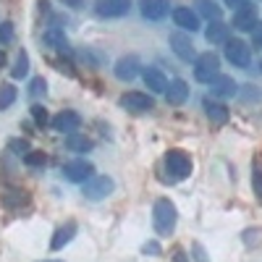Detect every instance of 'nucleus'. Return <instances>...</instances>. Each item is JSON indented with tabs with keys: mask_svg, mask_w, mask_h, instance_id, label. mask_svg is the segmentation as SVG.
I'll use <instances>...</instances> for the list:
<instances>
[{
	"mask_svg": "<svg viewBox=\"0 0 262 262\" xmlns=\"http://www.w3.org/2000/svg\"><path fill=\"white\" fill-rule=\"evenodd\" d=\"M176 223H179L176 205H173L168 196H160V200L152 205V226H155L158 236H170L176 231Z\"/></svg>",
	"mask_w": 262,
	"mask_h": 262,
	"instance_id": "f257e3e1",
	"label": "nucleus"
},
{
	"mask_svg": "<svg viewBox=\"0 0 262 262\" xmlns=\"http://www.w3.org/2000/svg\"><path fill=\"white\" fill-rule=\"evenodd\" d=\"M113 191H116V181L111 176H92L90 181L81 184V194H84V200H90V202L107 200Z\"/></svg>",
	"mask_w": 262,
	"mask_h": 262,
	"instance_id": "f03ea898",
	"label": "nucleus"
},
{
	"mask_svg": "<svg viewBox=\"0 0 262 262\" xmlns=\"http://www.w3.org/2000/svg\"><path fill=\"white\" fill-rule=\"evenodd\" d=\"M217 74H221V58L215 53H202L194 58V79L202 81V84H210Z\"/></svg>",
	"mask_w": 262,
	"mask_h": 262,
	"instance_id": "7ed1b4c3",
	"label": "nucleus"
},
{
	"mask_svg": "<svg viewBox=\"0 0 262 262\" xmlns=\"http://www.w3.org/2000/svg\"><path fill=\"white\" fill-rule=\"evenodd\" d=\"M63 179L66 181H71V184H84V181H90L95 176V165L90 160H84V158H76V160H69L63 165Z\"/></svg>",
	"mask_w": 262,
	"mask_h": 262,
	"instance_id": "20e7f679",
	"label": "nucleus"
},
{
	"mask_svg": "<svg viewBox=\"0 0 262 262\" xmlns=\"http://www.w3.org/2000/svg\"><path fill=\"white\" fill-rule=\"evenodd\" d=\"M165 170L170 173L173 179H186L191 173V158L186 155L184 149H168L165 152Z\"/></svg>",
	"mask_w": 262,
	"mask_h": 262,
	"instance_id": "39448f33",
	"label": "nucleus"
},
{
	"mask_svg": "<svg viewBox=\"0 0 262 262\" xmlns=\"http://www.w3.org/2000/svg\"><path fill=\"white\" fill-rule=\"evenodd\" d=\"M226 45V60L231 63V66H236V69H247V66L252 63V50H249V45L244 39H226L223 42Z\"/></svg>",
	"mask_w": 262,
	"mask_h": 262,
	"instance_id": "423d86ee",
	"label": "nucleus"
},
{
	"mask_svg": "<svg viewBox=\"0 0 262 262\" xmlns=\"http://www.w3.org/2000/svg\"><path fill=\"white\" fill-rule=\"evenodd\" d=\"M118 105L123 107V111H128V113H149L152 107H155L152 97L144 95V92H126V95L118 97Z\"/></svg>",
	"mask_w": 262,
	"mask_h": 262,
	"instance_id": "0eeeda50",
	"label": "nucleus"
},
{
	"mask_svg": "<svg viewBox=\"0 0 262 262\" xmlns=\"http://www.w3.org/2000/svg\"><path fill=\"white\" fill-rule=\"evenodd\" d=\"M170 50L176 53V58H181L186 63L196 58V50H194V42H191L189 32H173L170 34Z\"/></svg>",
	"mask_w": 262,
	"mask_h": 262,
	"instance_id": "6e6552de",
	"label": "nucleus"
},
{
	"mask_svg": "<svg viewBox=\"0 0 262 262\" xmlns=\"http://www.w3.org/2000/svg\"><path fill=\"white\" fill-rule=\"evenodd\" d=\"M116 79L121 81H131V79H137L142 74V63L137 55H126V58H118L116 60V69H113Z\"/></svg>",
	"mask_w": 262,
	"mask_h": 262,
	"instance_id": "1a4fd4ad",
	"label": "nucleus"
},
{
	"mask_svg": "<svg viewBox=\"0 0 262 262\" xmlns=\"http://www.w3.org/2000/svg\"><path fill=\"white\" fill-rule=\"evenodd\" d=\"M257 21H259L257 6H249V3H244L242 8H236V13H233V27L238 32H252L257 27Z\"/></svg>",
	"mask_w": 262,
	"mask_h": 262,
	"instance_id": "9d476101",
	"label": "nucleus"
},
{
	"mask_svg": "<svg viewBox=\"0 0 262 262\" xmlns=\"http://www.w3.org/2000/svg\"><path fill=\"white\" fill-rule=\"evenodd\" d=\"M50 126L55 131H60V134H74V131L81 126V116L76 111H60L58 116L50 118Z\"/></svg>",
	"mask_w": 262,
	"mask_h": 262,
	"instance_id": "9b49d317",
	"label": "nucleus"
},
{
	"mask_svg": "<svg viewBox=\"0 0 262 262\" xmlns=\"http://www.w3.org/2000/svg\"><path fill=\"white\" fill-rule=\"evenodd\" d=\"M128 8H131L128 0H97L95 13L102 18H121L128 13Z\"/></svg>",
	"mask_w": 262,
	"mask_h": 262,
	"instance_id": "f8f14e48",
	"label": "nucleus"
},
{
	"mask_svg": "<svg viewBox=\"0 0 262 262\" xmlns=\"http://www.w3.org/2000/svg\"><path fill=\"white\" fill-rule=\"evenodd\" d=\"M210 95L212 97H236L238 95V84L231 79V76H223V74H217L212 81H210Z\"/></svg>",
	"mask_w": 262,
	"mask_h": 262,
	"instance_id": "ddd939ff",
	"label": "nucleus"
},
{
	"mask_svg": "<svg viewBox=\"0 0 262 262\" xmlns=\"http://www.w3.org/2000/svg\"><path fill=\"white\" fill-rule=\"evenodd\" d=\"M168 8L170 3L168 0H139V11L147 21H160L168 16Z\"/></svg>",
	"mask_w": 262,
	"mask_h": 262,
	"instance_id": "4468645a",
	"label": "nucleus"
},
{
	"mask_svg": "<svg viewBox=\"0 0 262 262\" xmlns=\"http://www.w3.org/2000/svg\"><path fill=\"white\" fill-rule=\"evenodd\" d=\"M76 231H79L76 221H66V223L53 233V238H50V249H53V252H60L66 244H71V238L76 236Z\"/></svg>",
	"mask_w": 262,
	"mask_h": 262,
	"instance_id": "2eb2a0df",
	"label": "nucleus"
},
{
	"mask_svg": "<svg viewBox=\"0 0 262 262\" xmlns=\"http://www.w3.org/2000/svg\"><path fill=\"white\" fill-rule=\"evenodd\" d=\"M173 21H176V27H181V32H196L202 24H200V13L191 11V8H176L173 11Z\"/></svg>",
	"mask_w": 262,
	"mask_h": 262,
	"instance_id": "dca6fc26",
	"label": "nucleus"
},
{
	"mask_svg": "<svg viewBox=\"0 0 262 262\" xmlns=\"http://www.w3.org/2000/svg\"><path fill=\"white\" fill-rule=\"evenodd\" d=\"M142 79H144L147 90L155 92V95H160V92L168 90V79H165V74H163L160 69H152V66H147V69H142Z\"/></svg>",
	"mask_w": 262,
	"mask_h": 262,
	"instance_id": "f3484780",
	"label": "nucleus"
},
{
	"mask_svg": "<svg viewBox=\"0 0 262 262\" xmlns=\"http://www.w3.org/2000/svg\"><path fill=\"white\" fill-rule=\"evenodd\" d=\"M42 42H45L48 48L58 50V53H66V55H71V45H69V39H66L63 29H58V27H50V29H48L45 34H42Z\"/></svg>",
	"mask_w": 262,
	"mask_h": 262,
	"instance_id": "a211bd4d",
	"label": "nucleus"
},
{
	"mask_svg": "<svg viewBox=\"0 0 262 262\" xmlns=\"http://www.w3.org/2000/svg\"><path fill=\"white\" fill-rule=\"evenodd\" d=\"M165 100H168V105H184V102L189 100V84H186L184 79H173V81H168Z\"/></svg>",
	"mask_w": 262,
	"mask_h": 262,
	"instance_id": "6ab92c4d",
	"label": "nucleus"
},
{
	"mask_svg": "<svg viewBox=\"0 0 262 262\" xmlns=\"http://www.w3.org/2000/svg\"><path fill=\"white\" fill-rule=\"evenodd\" d=\"M66 149L69 152H76V155H86V152H92L95 149V139H90V137H84V134H66Z\"/></svg>",
	"mask_w": 262,
	"mask_h": 262,
	"instance_id": "aec40b11",
	"label": "nucleus"
},
{
	"mask_svg": "<svg viewBox=\"0 0 262 262\" xmlns=\"http://www.w3.org/2000/svg\"><path fill=\"white\" fill-rule=\"evenodd\" d=\"M205 113H207V118L212 121V123H226L228 121V116H231V111L223 105V102H215V100H210V97H205Z\"/></svg>",
	"mask_w": 262,
	"mask_h": 262,
	"instance_id": "412c9836",
	"label": "nucleus"
},
{
	"mask_svg": "<svg viewBox=\"0 0 262 262\" xmlns=\"http://www.w3.org/2000/svg\"><path fill=\"white\" fill-rule=\"evenodd\" d=\"M205 39L210 42V45H223V42L228 39V27L223 24V21H210L207 29H205Z\"/></svg>",
	"mask_w": 262,
	"mask_h": 262,
	"instance_id": "4be33fe9",
	"label": "nucleus"
},
{
	"mask_svg": "<svg viewBox=\"0 0 262 262\" xmlns=\"http://www.w3.org/2000/svg\"><path fill=\"white\" fill-rule=\"evenodd\" d=\"M0 200H3V205L8 210H18V207H27L29 205V194L24 189H8V191H3Z\"/></svg>",
	"mask_w": 262,
	"mask_h": 262,
	"instance_id": "5701e85b",
	"label": "nucleus"
},
{
	"mask_svg": "<svg viewBox=\"0 0 262 262\" xmlns=\"http://www.w3.org/2000/svg\"><path fill=\"white\" fill-rule=\"evenodd\" d=\"M196 13H202L207 21H221L223 8L215 3V0H196Z\"/></svg>",
	"mask_w": 262,
	"mask_h": 262,
	"instance_id": "b1692460",
	"label": "nucleus"
},
{
	"mask_svg": "<svg viewBox=\"0 0 262 262\" xmlns=\"http://www.w3.org/2000/svg\"><path fill=\"white\" fill-rule=\"evenodd\" d=\"M11 76L13 79H27L29 76V53L27 50H18V58L11 69Z\"/></svg>",
	"mask_w": 262,
	"mask_h": 262,
	"instance_id": "393cba45",
	"label": "nucleus"
},
{
	"mask_svg": "<svg viewBox=\"0 0 262 262\" xmlns=\"http://www.w3.org/2000/svg\"><path fill=\"white\" fill-rule=\"evenodd\" d=\"M76 55H79V60H84L86 66H92V69H97V66H102V63H105V55H102V53H97L95 48H81Z\"/></svg>",
	"mask_w": 262,
	"mask_h": 262,
	"instance_id": "a878e982",
	"label": "nucleus"
},
{
	"mask_svg": "<svg viewBox=\"0 0 262 262\" xmlns=\"http://www.w3.org/2000/svg\"><path fill=\"white\" fill-rule=\"evenodd\" d=\"M16 86L13 84H3L0 86V111H6V107H11L16 102Z\"/></svg>",
	"mask_w": 262,
	"mask_h": 262,
	"instance_id": "bb28decb",
	"label": "nucleus"
},
{
	"mask_svg": "<svg viewBox=\"0 0 262 262\" xmlns=\"http://www.w3.org/2000/svg\"><path fill=\"white\" fill-rule=\"evenodd\" d=\"M32 118L39 128H45L50 123V113H48V107L45 105H32Z\"/></svg>",
	"mask_w": 262,
	"mask_h": 262,
	"instance_id": "cd10ccee",
	"label": "nucleus"
},
{
	"mask_svg": "<svg viewBox=\"0 0 262 262\" xmlns=\"http://www.w3.org/2000/svg\"><path fill=\"white\" fill-rule=\"evenodd\" d=\"M24 163L29 165V168H45V163H48V155H45V152H27V155H24Z\"/></svg>",
	"mask_w": 262,
	"mask_h": 262,
	"instance_id": "c85d7f7f",
	"label": "nucleus"
},
{
	"mask_svg": "<svg viewBox=\"0 0 262 262\" xmlns=\"http://www.w3.org/2000/svg\"><path fill=\"white\" fill-rule=\"evenodd\" d=\"M13 39H16L13 24H11V21H3V24H0V45H11Z\"/></svg>",
	"mask_w": 262,
	"mask_h": 262,
	"instance_id": "c756f323",
	"label": "nucleus"
},
{
	"mask_svg": "<svg viewBox=\"0 0 262 262\" xmlns=\"http://www.w3.org/2000/svg\"><path fill=\"white\" fill-rule=\"evenodd\" d=\"M45 92H48V81L42 79V76H34L29 81V95L32 97H39V95H45Z\"/></svg>",
	"mask_w": 262,
	"mask_h": 262,
	"instance_id": "7c9ffc66",
	"label": "nucleus"
},
{
	"mask_svg": "<svg viewBox=\"0 0 262 262\" xmlns=\"http://www.w3.org/2000/svg\"><path fill=\"white\" fill-rule=\"evenodd\" d=\"M8 149L16 152V155H27V152H32V147H29L27 139H11L8 142Z\"/></svg>",
	"mask_w": 262,
	"mask_h": 262,
	"instance_id": "2f4dec72",
	"label": "nucleus"
},
{
	"mask_svg": "<svg viewBox=\"0 0 262 262\" xmlns=\"http://www.w3.org/2000/svg\"><path fill=\"white\" fill-rule=\"evenodd\" d=\"M252 189H254V194L262 200V168H254V170H252Z\"/></svg>",
	"mask_w": 262,
	"mask_h": 262,
	"instance_id": "473e14b6",
	"label": "nucleus"
},
{
	"mask_svg": "<svg viewBox=\"0 0 262 262\" xmlns=\"http://www.w3.org/2000/svg\"><path fill=\"white\" fill-rule=\"evenodd\" d=\"M252 45L262 50V21H257V27L252 29Z\"/></svg>",
	"mask_w": 262,
	"mask_h": 262,
	"instance_id": "72a5a7b5",
	"label": "nucleus"
},
{
	"mask_svg": "<svg viewBox=\"0 0 262 262\" xmlns=\"http://www.w3.org/2000/svg\"><path fill=\"white\" fill-rule=\"evenodd\" d=\"M53 66L60 71V74H66V76H74V69H71V63H66V60H53Z\"/></svg>",
	"mask_w": 262,
	"mask_h": 262,
	"instance_id": "f704fd0d",
	"label": "nucleus"
},
{
	"mask_svg": "<svg viewBox=\"0 0 262 262\" xmlns=\"http://www.w3.org/2000/svg\"><path fill=\"white\" fill-rule=\"evenodd\" d=\"M142 252L144 254H160V244L158 242H147V244H142Z\"/></svg>",
	"mask_w": 262,
	"mask_h": 262,
	"instance_id": "c9c22d12",
	"label": "nucleus"
},
{
	"mask_svg": "<svg viewBox=\"0 0 262 262\" xmlns=\"http://www.w3.org/2000/svg\"><path fill=\"white\" fill-rule=\"evenodd\" d=\"M58 3H63L66 8H84V3H86V0H58Z\"/></svg>",
	"mask_w": 262,
	"mask_h": 262,
	"instance_id": "e433bc0d",
	"label": "nucleus"
},
{
	"mask_svg": "<svg viewBox=\"0 0 262 262\" xmlns=\"http://www.w3.org/2000/svg\"><path fill=\"white\" fill-rule=\"evenodd\" d=\"M244 3H247V0H226V6H228V8H242Z\"/></svg>",
	"mask_w": 262,
	"mask_h": 262,
	"instance_id": "4c0bfd02",
	"label": "nucleus"
},
{
	"mask_svg": "<svg viewBox=\"0 0 262 262\" xmlns=\"http://www.w3.org/2000/svg\"><path fill=\"white\" fill-rule=\"evenodd\" d=\"M3 66H6V53L0 50V69H3Z\"/></svg>",
	"mask_w": 262,
	"mask_h": 262,
	"instance_id": "58836bf2",
	"label": "nucleus"
},
{
	"mask_svg": "<svg viewBox=\"0 0 262 262\" xmlns=\"http://www.w3.org/2000/svg\"><path fill=\"white\" fill-rule=\"evenodd\" d=\"M45 262H58V259H45Z\"/></svg>",
	"mask_w": 262,
	"mask_h": 262,
	"instance_id": "ea45409f",
	"label": "nucleus"
},
{
	"mask_svg": "<svg viewBox=\"0 0 262 262\" xmlns=\"http://www.w3.org/2000/svg\"><path fill=\"white\" fill-rule=\"evenodd\" d=\"M259 71H262V60H259Z\"/></svg>",
	"mask_w": 262,
	"mask_h": 262,
	"instance_id": "a19ab883",
	"label": "nucleus"
}]
</instances>
